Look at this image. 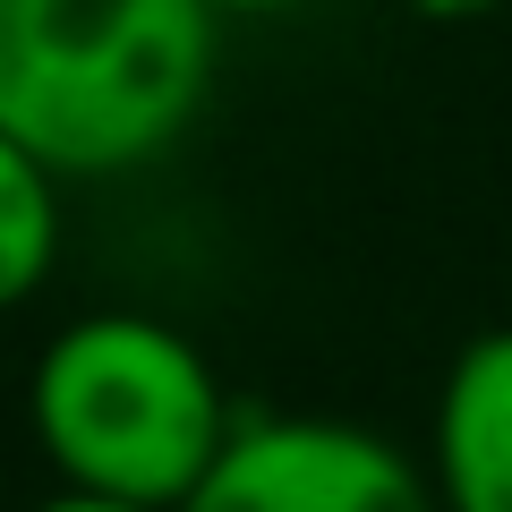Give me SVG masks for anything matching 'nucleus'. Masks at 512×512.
Masks as SVG:
<instances>
[{"mask_svg": "<svg viewBox=\"0 0 512 512\" xmlns=\"http://www.w3.org/2000/svg\"><path fill=\"white\" fill-rule=\"evenodd\" d=\"M214 9L231 26V18H291V9H316V0H214Z\"/></svg>", "mask_w": 512, "mask_h": 512, "instance_id": "nucleus-8", "label": "nucleus"}, {"mask_svg": "<svg viewBox=\"0 0 512 512\" xmlns=\"http://www.w3.org/2000/svg\"><path fill=\"white\" fill-rule=\"evenodd\" d=\"M214 69V0H0V128L69 188L180 154Z\"/></svg>", "mask_w": 512, "mask_h": 512, "instance_id": "nucleus-1", "label": "nucleus"}, {"mask_svg": "<svg viewBox=\"0 0 512 512\" xmlns=\"http://www.w3.org/2000/svg\"><path fill=\"white\" fill-rule=\"evenodd\" d=\"M69 248V180L0 128V316L43 299Z\"/></svg>", "mask_w": 512, "mask_h": 512, "instance_id": "nucleus-5", "label": "nucleus"}, {"mask_svg": "<svg viewBox=\"0 0 512 512\" xmlns=\"http://www.w3.org/2000/svg\"><path fill=\"white\" fill-rule=\"evenodd\" d=\"M410 18H436V26H461V18H487L495 0H402Z\"/></svg>", "mask_w": 512, "mask_h": 512, "instance_id": "nucleus-7", "label": "nucleus"}, {"mask_svg": "<svg viewBox=\"0 0 512 512\" xmlns=\"http://www.w3.org/2000/svg\"><path fill=\"white\" fill-rule=\"evenodd\" d=\"M419 461L436 512H512V325H487L453 350Z\"/></svg>", "mask_w": 512, "mask_h": 512, "instance_id": "nucleus-4", "label": "nucleus"}, {"mask_svg": "<svg viewBox=\"0 0 512 512\" xmlns=\"http://www.w3.org/2000/svg\"><path fill=\"white\" fill-rule=\"evenodd\" d=\"M26 512H154V504H120V495H86V487H52L43 504H26Z\"/></svg>", "mask_w": 512, "mask_h": 512, "instance_id": "nucleus-6", "label": "nucleus"}, {"mask_svg": "<svg viewBox=\"0 0 512 512\" xmlns=\"http://www.w3.org/2000/svg\"><path fill=\"white\" fill-rule=\"evenodd\" d=\"M180 512H436L427 461L367 419L333 410H239L214 470Z\"/></svg>", "mask_w": 512, "mask_h": 512, "instance_id": "nucleus-3", "label": "nucleus"}, {"mask_svg": "<svg viewBox=\"0 0 512 512\" xmlns=\"http://www.w3.org/2000/svg\"><path fill=\"white\" fill-rule=\"evenodd\" d=\"M239 402L214 350L146 308H86L26 367V436L60 487L180 512L231 444Z\"/></svg>", "mask_w": 512, "mask_h": 512, "instance_id": "nucleus-2", "label": "nucleus"}]
</instances>
